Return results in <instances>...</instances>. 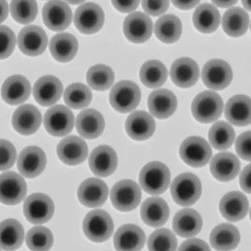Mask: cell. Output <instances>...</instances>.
I'll list each match as a JSON object with an SVG mask.
<instances>
[{
  "label": "cell",
  "instance_id": "6da1fadb",
  "mask_svg": "<svg viewBox=\"0 0 251 251\" xmlns=\"http://www.w3.org/2000/svg\"><path fill=\"white\" fill-rule=\"evenodd\" d=\"M142 188L150 195L165 193L171 181L169 168L163 163L151 162L145 165L139 176Z\"/></svg>",
  "mask_w": 251,
  "mask_h": 251
},
{
  "label": "cell",
  "instance_id": "7a4b0ae2",
  "mask_svg": "<svg viewBox=\"0 0 251 251\" xmlns=\"http://www.w3.org/2000/svg\"><path fill=\"white\" fill-rule=\"evenodd\" d=\"M223 106V100L218 93L205 91L193 100L191 111L193 116L199 123L211 124L222 115Z\"/></svg>",
  "mask_w": 251,
  "mask_h": 251
},
{
  "label": "cell",
  "instance_id": "3957f363",
  "mask_svg": "<svg viewBox=\"0 0 251 251\" xmlns=\"http://www.w3.org/2000/svg\"><path fill=\"white\" fill-rule=\"evenodd\" d=\"M202 194L199 177L192 173L179 175L173 181L171 195L174 201L182 206H190L198 202Z\"/></svg>",
  "mask_w": 251,
  "mask_h": 251
},
{
  "label": "cell",
  "instance_id": "277c9868",
  "mask_svg": "<svg viewBox=\"0 0 251 251\" xmlns=\"http://www.w3.org/2000/svg\"><path fill=\"white\" fill-rule=\"evenodd\" d=\"M109 100L113 109L122 113L133 111L141 101V90L131 80H121L113 87Z\"/></svg>",
  "mask_w": 251,
  "mask_h": 251
},
{
  "label": "cell",
  "instance_id": "5b68a950",
  "mask_svg": "<svg viewBox=\"0 0 251 251\" xmlns=\"http://www.w3.org/2000/svg\"><path fill=\"white\" fill-rule=\"evenodd\" d=\"M113 227L112 217L100 209L90 212L83 220V231L87 238L96 243L104 242L111 238Z\"/></svg>",
  "mask_w": 251,
  "mask_h": 251
},
{
  "label": "cell",
  "instance_id": "8992f818",
  "mask_svg": "<svg viewBox=\"0 0 251 251\" xmlns=\"http://www.w3.org/2000/svg\"><path fill=\"white\" fill-rule=\"evenodd\" d=\"M142 199L141 188L134 181L122 180L113 185L111 200L120 211L129 212L138 206Z\"/></svg>",
  "mask_w": 251,
  "mask_h": 251
},
{
  "label": "cell",
  "instance_id": "52a82bcc",
  "mask_svg": "<svg viewBox=\"0 0 251 251\" xmlns=\"http://www.w3.org/2000/svg\"><path fill=\"white\" fill-rule=\"evenodd\" d=\"M179 152L186 165L196 168L207 165L212 156L209 144L200 136H191L185 139L180 146Z\"/></svg>",
  "mask_w": 251,
  "mask_h": 251
},
{
  "label": "cell",
  "instance_id": "ba28073f",
  "mask_svg": "<svg viewBox=\"0 0 251 251\" xmlns=\"http://www.w3.org/2000/svg\"><path fill=\"white\" fill-rule=\"evenodd\" d=\"M55 206L51 199L45 194L36 193L24 202L23 212L26 220L32 224H44L53 217Z\"/></svg>",
  "mask_w": 251,
  "mask_h": 251
},
{
  "label": "cell",
  "instance_id": "9c48e42d",
  "mask_svg": "<svg viewBox=\"0 0 251 251\" xmlns=\"http://www.w3.org/2000/svg\"><path fill=\"white\" fill-rule=\"evenodd\" d=\"M44 126L55 137L65 136L73 130L74 114L66 106H52L45 113Z\"/></svg>",
  "mask_w": 251,
  "mask_h": 251
},
{
  "label": "cell",
  "instance_id": "30bf717a",
  "mask_svg": "<svg viewBox=\"0 0 251 251\" xmlns=\"http://www.w3.org/2000/svg\"><path fill=\"white\" fill-rule=\"evenodd\" d=\"M104 12L98 4L85 3L77 8L74 15V24L81 33L98 32L104 24Z\"/></svg>",
  "mask_w": 251,
  "mask_h": 251
},
{
  "label": "cell",
  "instance_id": "8fae6325",
  "mask_svg": "<svg viewBox=\"0 0 251 251\" xmlns=\"http://www.w3.org/2000/svg\"><path fill=\"white\" fill-rule=\"evenodd\" d=\"M233 79L231 67L223 60H211L205 63L202 79L205 86L214 91H221L229 86Z\"/></svg>",
  "mask_w": 251,
  "mask_h": 251
},
{
  "label": "cell",
  "instance_id": "7c38bea8",
  "mask_svg": "<svg viewBox=\"0 0 251 251\" xmlns=\"http://www.w3.org/2000/svg\"><path fill=\"white\" fill-rule=\"evenodd\" d=\"M26 184L17 173L6 172L0 175V202L4 205H15L26 198Z\"/></svg>",
  "mask_w": 251,
  "mask_h": 251
},
{
  "label": "cell",
  "instance_id": "4fadbf2b",
  "mask_svg": "<svg viewBox=\"0 0 251 251\" xmlns=\"http://www.w3.org/2000/svg\"><path fill=\"white\" fill-rule=\"evenodd\" d=\"M20 51L26 56H39L46 50L48 36L39 26H26L20 30L18 37Z\"/></svg>",
  "mask_w": 251,
  "mask_h": 251
},
{
  "label": "cell",
  "instance_id": "5bb4252c",
  "mask_svg": "<svg viewBox=\"0 0 251 251\" xmlns=\"http://www.w3.org/2000/svg\"><path fill=\"white\" fill-rule=\"evenodd\" d=\"M151 19L143 12L130 14L124 22V34L126 39L133 43H144L151 38L152 33Z\"/></svg>",
  "mask_w": 251,
  "mask_h": 251
},
{
  "label": "cell",
  "instance_id": "9a60e30c",
  "mask_svg": "<svg viewBox=\"0 0 251 251\" xmlns=\"http://www.w3.org/2000/svg\"><path fill=\"white\" fill-rule=\"evenodd\" d=\"M43 21L53 31H63L73 20V12L68 4L62 1H50L42 10Z\"/></svg>",
  "mask_w": 251,
  "mask_h": 251
},
{
  "label": "cell",
  "instance_id": "2e32d148",
  "mask_svg": "<svg viewBox=\"0 0 251 251\" xmlns=\"http://www.w3.org/2000/svg\"><path fill=\"white\" fill-rule=\"evenodd\" d=\"M46 154L38 146H28L23 149L18 160V169L26 178H35L44 171L46 167Z\"/></svg>",
  "mask_w": 251,
  "mask_h": 251
},
{
  "label": "cell",
  "instance_id": "e0dca14e",
  "mask_svg": "<svg viewBox=\"0 0 251 251\" xmlns=\"http://www.w3.org/2000/svg\"><path fill=\"white\" fill-rule=\"evenodd\" d=\"M117 165V154L111 146L96 147L89 157V165L92 172L100 177H107L113 175Z\"/></svg>",
  "mask_w": 251,
  "mask_h": 251
},
{
  "label": "cell",
  "instance_id": "ac0fdd59",
  "mask_svg": "<svg viewBox=\"0 0 251 251\" xmlns=\"http://www.w3.org/2000/svg\"><path fill=\"white\" fill-rule=\"evenodd\" d=\"M79 203L87 207H99L106 202L109 196L108 186L99 178L84 180L78 189Z\"/></svg>",
  "mask_w": 251,
  "mask_h": 251
},
{
  "label": "cell",
  "instance_id": "d6986e66",
  "mask_svg": "<svg viewBox=\"0 0 251 251\" xmlns=\"http://www.w3.org/2000/svg\"><path fill=\"white\" fill-rule=\"evenodd\" d=\"M89 149L84 140L78 136H68L61 140L57 146V154L60 161L67 165H78L88 157Z\"/></svg>",
  "mask_w": 251,
  "mask_h": 251
},
{
  "label": "cell",
  "instance_id": "ffe728a7",
  "mask_svg": "<svg viewBox=\"0 0 251 251\" xmlns=\"http://www.w3.org/2000/svg\"><path fill=\"white\" fill-rule=\"evenodd\" d=\"M250 204L241 192L226 193L219 202V211L222 217L230 222H238L248 215Z\"/></svg>",
  "mask_w": 251,
  "mask_h": 251
},
{
  "label": "cell",
  "instance_id": "44dd1931",
  "mask_svg": "<svg viewBox=\"0 0 251 251\" xmlns=\"http://www.w3.org/2000/svg\"><path fill=\"white\" fill-rule=\"evenodd\" d=\"M31 93V86L26 78L14 75L7 78L1 88V96L9 105H19L25 102Z\"/></svg>",
  "mask_w": 251,
  "mask_h": 251
},
{
  "label": "cell",
  "instance_id": "7402d4cb",
  "mask_svg": "<svg viewBox=\"0 0 251 251\" xmlns=\"http://www.w3.org/2000/svg\"><path fill=\"white\" fill-rule=\"evenodd\" d=\"M42 116L40 110L31 104L19 107L12 116V126L23 135H31L40 129Z\"/></svg>",
  "mask_w": 251,
  "mask_h": 251
},
{
  "label": "cell",
  "instance_id": "603a6c76",
  "mask_svg": "<svg viewBox=\"0 0 251 251\" xmlns=\"http://www.w3.org/2000/svg\"><path fill=\"white\" fill-rule=\"evenodd\" d=\"M113 243L117 251H142L146 244V235L138 226L126 224L115 233Z\"/></svg>",
  "mask_w": 251,
  "mask_h": 251
},
{
  "label": "cell",
  "instance_id": "cb8c5ba5",
  "mask_svg": "<svg viewBox=\"0 0 251 251\" xmlns=\"http://www.w3.org/2000/svg\"><path fill=\"white\" fill-rule=\"evenodd\" d=\"M63 86L60 79L52 75L41 77L35 83L34 98L42 106H51L60 99Z\"/></svg>",
  "mask_w": 251,
  "mask_h": 251
},
{
  "label": "cell",
  "instance_id": "d4e9b609",
  "mask_svg": "<svg viewBox=\"0 0 251 251\" xmlns=\"http://www.w3.org/2000/svg\"><path fill=\"white\" fill-rule=\"evenodd\" d=\"M126 131L130 138L145 141L155 132V122L149 113L144 111L132 113L126 120Z\"/></svg>",
  "mask_w": 251,
  "mask_h": 251
},
{
  "label": "cell",
  "instance_id": "484cf974",
  "mask_svg": "<svg viewBox=\"0 0 251 251\" xmlns=\"http://www.w3.org/2000/svg\"><path fill=\"white\" fill-rule=\"evenodd\" d=\"M240 171V162L231 152H220L212 158L210 172L215 178L228 182L237 177Z\"/></svg>",
  "mask_w": 251,
  "mask_h": 251
},
{
  "label": "cell",
  "instance_id": "4316f807",
  "mask_svg": "<svg viewBox=\"0 0 251 251\" xmlns=\"http://www.w3.org/2000/svg\"><path fill=\"white\" fill-rule=\"evenodd\" d=\"M148 108L154 117L166 119L172 116L176 111L177 99L171 91L159 89L149 95Z\"/></svg>",
  "mask_w": 251,
  "mask_h": 251
},
{
  "label": "cell",
  "instance_id": "83f0119b",
  "mask_svg": "<svg viewBox=\"0 0 251 251\" xmlns=\"http://www.w3.org/2000/svg\"><path fill=\"white\" fill-rule=\"evenodd\" d=\"M170 76L176 86L190 88L199 80V65L190 58H180L173 63Z\"/></svg>",
  "mask_w": 251,
  "mask_h": 251
},
{
  "label": "cell",
  "instance_id": "f1b7e54d",
  "mask_svg": "<svg viewBox=\"0 0 251 251\" xmlns=\"http://www.w3.org/2000/svg\"><path fill=\"white\" fill-rule=\"evenodd\" d=\"M203 220L199 212L192 208H184L177 212L173 220V228L182 238H192L202 229Z\"/></svg>",
  "mask_w": 251,
  "mask_h": 251
},
{
  "label": "cell",
  "instance_id": "f546056e",
  "mask_svg": "<svg viewBox=\"0 0 251 251\" xmlns=\"http://www.w3.org/2000/svg\"><path fill=\"white\" fill-rule=\"evenodd\" d=\"M76 128L81 137L98 138L105 128L102 114L94 109H87L79 113L76 120Z\"/></svg>",
  "mask_w": 251,
  "mask_h": 251
},
{
  "label": "cell",
  "instance_id": "4dcf8cb0",
  "mask_svg": "<svg viewBox=\"0 0 251 251\" xmlns=\"http://www.w3.org/2000/svg\"><path fill=\"white\" fill-rule=\"evenodd\" d=\"M169 215L170 210L167 203L160 198L146 199L141 206V218L149 226L159 227L165 225Z\"/></svg>",
  "mask_w": 251,
  "mask_h": 251
},
{
  "label": "cell",
  "instance_id": "1f68e13d",
  "mask_svg": "<svg viewBox=\"0 0 251 251\" xmlns=\"http://www.w3.org/2000/svg\"><path fill=\"white\" fill-rule=\"evenodd\" d=\"M226 120L234 126L251 125V98L247 95H235L228 100L225 109Z\"/></svg>",
  "mask_w": 251,
  "mask_h": 251
},
{
  "label": "cell",
  "instance_id": "d6a6232c",
  "mask_svg": "<svg viewBox=\"0 0 251 251\" xmlns=\"http://www.w3.org/2000/svg\"><path fill=\"white\" fill-rule=\"evenodd\" d=\"M209 240L212 248L216 251H231L239 244L240 235L235 226L223 223L214 227Z\"/></svg>",
  "mask_w": 251,
  "mask_h": 251
},
{
  "label": "cell",
  "instance_id": "836d02e7",
  "mask_svg": "<svg viewBox=\"0 0 251 251\" xmlns=\"http://www.w3.org/2000/svg\"><path fill=\"white\" fill-rule=\"evenodd\" d=\"M78 50V40L73 34H57L50 43V50L53 58L60 62H69L73 60Z\"/></svg>",
  "mask_w": 251,
  "mask_h": 251
},
{
  "label": "cell",
  "instance_id": "e575fe53",
  "mask_svg": "<svg viewBox=\"0 0 251 251\" xmlns=\"http://www.w3.org/2000/svg\"><path fill=\"white\" fill-rule=\"evenodd\" d=\"M24 241V228L16 219H6L0 223V249L14 251Z\"/></svg>",
  "mask_w": 251,
  "mask_h": 251
},
{
  "label": "cell",
  "instance_id": "d590c367",
  "mask_svg": "<svg viewBox=\"0 0 251 251\" xmlns=\"http://www.w3.org/2000/svg\"><path fill=\"white\" fill-rule=\"evenodd\" d=\"M220 13L212 4L199 5L193 15L195 27L202 33H212L218 29L220 24Z\"/></svg>",
  "mask_w": 251,
  "mask_h": 251
},
{
  "label": "cell",
  "instance_id": "8d00e7d4",
  "mask_svg": "<svg viewBox=\"0 0 251 251\" xmlns=\"http://www.w3.org/2000/svg\"><path fill=\"white\" fill-rule=\"evenodd\" d=\"M250 16L241 7H233L224 14L222 26L226 34L230 37H240L250 27Z\"/></svg>",
  "mask_w": 251,
  "mask_h": 251
},
{
  "label": "cell",
  "instance_id": "74e56055",
  "mask_svg": "<svg viewBox=\"0 0 251 251\" xmlns=\"http://www.w3.org/2000/svg\"><path fill=\"white\" fill-rule=\"evenodd\" d=\"M154 33L158 40L164 43H175L180 39L182 34L181 20L172 14L163 16L155 22Z\"/></svg>",
  "mask_w": 251,
  "mask_h": 251
},
{
  "label": "cell",
  "instance_id": "f35d334b",
  "mask_svg": "<svg viewBox=\"0 0 251 251\" xmlns=\"http://www.w3.org/2000/svg\"><path fill=\"white\" fill-rule=\"evenodd\" d=\"M167 79V70L159 60H148L140 70V79L145 86L158 88L164 85Z\"/></svg>",
  "mask_w": 251,
  "mask_h": 251
},
{
  "label": "cell",
  "instance_id": "ab89813d",
  "mask_svg": "<svg viewBox=\"0 0 251 251\" xmlns=\"http://www.w3.org/2000/svg\"><path fill=\"white\" fill-rule=\"evenodd\" d=\"M208 138L215 149L226 150L234 144L236 132L229 124L226 122H218L209 130Z\"/></svg>",
  "mask_w": 251,
  "mask_h": 251
},
{
  "label": "cell",
  "instance_id": "60d3db41",
  "mask_svg": "<svg viewBox=\"0 0 251 251\" xmlns=\"http://www.w3.org/2000/svg\"><path fill=\"white\" fill-rule=\"evenodd\" d=\"M87 82L89 86L96 91L103 92L110 89L114 80L113 70L104 64H97L91 67L87 73Z\"/></svg>",
  "mask_w": 251,
  "mask_h": 251
},
{
  "label": "cell",
  "instance_id": "b9f144b4",
  "mask_svg": "<svg viewBox=\"0 0 251 251\" xmlns=\"http://www.w3.org/2000/svg\"><path fill=\"white\" fill-rule=\"evenodd\" d=\"M93 99V93L89 87L82 83H73L67 87L64 93V101L67 105L75 110L85 108Z\"/></svg>",
  "mask_w": 251,
  "mask_h": 251
},
{
  "label": "cell",
  "instance_id": "7bdbcfd3",
  "mask_svg": "<svg viewBox=\"0 0 251 251\" xmlns=\"http://www.w3.org/2000/svg\"><path fill=\"white\" fill-rule=\"evenodd\" d=\"M53 241L52 232L45 226H35L26 234V244L31 251H49Z\"/></svg>",
  "mask_w": 251,
  "mask_h": 251
},
{
  "label": "cell",
  "instance_id": "ee69618b",
  "mask_svg": "<svg viewBox=\"0 0 251 251\" xmlns=\"http://www.w3.org/2000/svg\"><path fill=\"white\" fill-rule=\"evenodd\" d=\"M147 247L149 251H176L177 239L171 230L161 228L150 235Z\"/></svg>",
  "mask_w": 251,
  "mask_h": 251
},
{
  "label": "cell",
  "instance_id": "f6af8a7d",
  "mask_svg": "<svg viewBox=\"0 0 251 251\" xmlns=\"http://www.w3.org/2000/svg\"><path fill=\"white\" fill-rule=\"evenodd\" d=\"M10 12L15 21L26 25L33 22L38 15V5L36 1H12Z\"/></svg>",
  "mask_w": 251,
  "mask_h": 251
},
{
  "label": "cell",
  "instance_id": "bcb514c9",
  "mask_svg": "<svg viewBox=\"0 0 251 251\" xmlns=\"http://www.w3.org/2000/svg\"><path fill=\"white\" fill-rule=\"evenodd\" d=\"M16 36L11 28L0 26V60L8 58L15 50Z\"/></svg>",
  "mask_w": 251,
  "mask_h": 251
},
{
  "label": "cell",
  "instance_id": "7dc6e473",
  "mask_svg": "<svg viewBox=\"0 0 251 251\" xmlns=\"http://www.w3.org/2000/svg\"><path fill=\"white\" fill-rule=\"evenodd\" d=\"M17 160L15 146L7 140H0V171H6L13 166Z\"/></svg>",
  "mask_w": 251,
  "mask_h": 251
},
{
  "label": "cell",
  "instance_id": "c3c4849f",
  "mask_svg": "<svg viewBox=\"0 0 251 251\" xmlns=\"http://www.w3.org/2000/svg\"><path fill=\"white\" fill-rule=\"evenodd\" d=\"M236 150L243 160L251 161V131L243 132L238 136L236 142Z\"/></svg>",
  "mask_w": 251,
  "mask_h": 251
},
{
  "label": "cell",
  "instance_id": "681fc988",
  "mask_svg": "<svg viewBox=\"0 0 251 251\" xmlns=\"http://www.w3.org/2000/svg\"><path fill=\"white\" fill-rule=\"evenodd\" d=\"M142 7L146 13L158 17L162 14L165 13V11L169 7V2L168 1H143Z\"/></svg>",
  "mask_w": 251,
  "mask_h": 251
},
{
  "label": "cell",
  "instance_id": "f907efd6",
  "mask_svg": "<svg viewBox=\"0 0 251 251\" xmlns=\"http://www.w3.org/2000/svg\"><path fill=\"white\" fill-rule=\"evenodd\" d=\"M178 251H211L209 246L199 238H190L180 246Z\"/></svg>",
  "mask_w": 251,
  "mask_h": 251
},
{
  "label": "cell",
  "instance_id": "816d5d0a",
  "mask_svg": "<svg viewBox=\"0 0 251 251\" xmlns=\"http://www.w3.org/2000/svg\"><path fill=\"white\" fill-rule=\"evenodd\" d=\"M113 7L122 13H130L139 6V1H113Z\"/></svg>",
  "mask_w": 251,
  "mask_h": 251
},
{
  "label": "cell",
  "instance_id": "f5cc1de1",
  "mask_svg": "<svg viewBox=\"0 0 251 251\" xmlns=\"http://www.w3.org/2000/svg\"><path fill=\"white\" fill-rule=\"evenodd\" d=\"M239 184L243 191L251 194V165H247L241 173Z\"/></svg>",
  "mask_w": 251,
  "mask_h": 251
},
{
  "label": "cell",
  "instance_id": "db71d44e",
  "mask_svg": "<svg viewBox=\"0 0 251 251\" xmlns=\"http://www.w3.org/2000/svg\"><path fill=\"white\" fill-rule=\"evenodd\" d=\"M199 1H173L175 7L183 10H188L199 5Z\"/></svg>",
  "mask_w": 251,
  "mask_h": 251
},
{
  "label": "cell",
  "instance_id": "11a10c76",
  "mask_svg": "<svg viewBox=\"0 0 251 251\" xmlns=\"http://www.w3.org/2000/svg\"><path fill=\"white\" fill-rule=\"evenodd\" d=\"M8 15V5L6 1H0V24L3 23Z\"/></svg>",
  "mask_w": 251,
  "mask_h": 251
},
{
  "label": "cell",
  "instance_id": "9f6ffc18",
  "mask_svg": "<svg viewBox=\"0 0 251 251\" xmlns=\"http://www.w3.org/2000/svg\"><path fill=\"white\" fill-rule=\"evenodd\" d=\"M213 3L218 7H228L235 5L237 3V1H214Z\"/></svg>",
  "mask_w": 251,
  "mask_h": 251
}]
</instances>
